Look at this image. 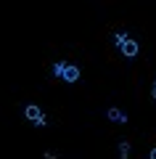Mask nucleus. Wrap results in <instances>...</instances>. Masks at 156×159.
Returning a JSON list of instances; mask_svg holds the SVG:
<instances>
[{"mask_svg":"<svg viewBox=\"0 0 156 159\" xmlns=\"http://www.w3.org/2000/svg\"><path fill=\"white\" fill-rule=\"evenodd\" d=\"M114 45L122 51V56H127V58H135L140 53V45H138V40L135 37H130L127 32H117L114 34Z\"/></svg>","mask_w":156,"mask_h":159,"instance_id":"f257e3e1","label":"nucleus"},{"mask_svg":"<svg viewBox=\"0 0 156 159\" xmlns=\"http://www.w3.org/2000/svg\"><path fill=\"white\" fill-rule=\"evenodd\" d=\"M53 77H61L66 85H74L79 80V66L77 64H66V61H56L53 64Z\"/></svg>","mask_w":156,"mask_h":159,"instance_id":"f03ea898","label":"nucleus"},{"mask_svg":"<svg viewBox=\"0 0 156 159\" xmlns=\"http://www.w3.org/2000/svg\"><path fill=\"white\" fill-rule=\"evenodd\" d=\"M24 117H27L32 125H37V127H45V125H48V117L42 114V109H40L37 103H27V106H24Z\"/></svg>","mask_w":156,"mask_h":159,"instance_id":"7ed1b4c3","label":"nucleus"},{"mask_svg":"<svg viewBox=\"0 0 156 159\" xmlns=\"http://www.w3.org/2000/svg\"><path fill=\"white\" fill-rule=\"evenodd\" d=\"M106 117L111 119V122H117V125H127V122H130V117H127V114L122 111V109H117V106H109Z\"/></svg>","mask_w":156,"mask_h":159,"instance_id":"20e7f679","label":"nucleus"},{"mask_svg":"<svg viewBox=\"0 0 156 159\" xmlns=\"http://www.w3.org/2000/svg\"><path fill=\"white\" fill-rule=\"evenodd\" d=\"M130 151H132L130 141H119V159H130Z\"/></svg>","mask_w":156,"mask_h":159,"instance_id":"39448f33","label":"nucleus"},{"mask_svg":"<svg viewBox=\"0 0 156 159\" xmlns=\"http://www.w3.org/2000/svg\"><path fill=\"white\" fill-rule=\"evenodd\" d=\"M42 159H58V154H53V151H45V154H42Z\"/></svg>","mask_w":156,"mask_h":159,"instance_id":"423d86ee","label":"nucleus"},{"mask_svg":"<svg viewBox=\"0 0 156 159\" xmlns=\"http://www.w3.org/2000/svg\"><path fill=\"white\" fill-rule=\"evenodd\" d=\"M151 98L156 101V80H154V85H151Z\"/></svg>","mask_w":156,"mask_h":159,"instance_id":"0eeeda50","label":"nucleus"},{"mask_svg":"<svg viewBox=\"0 0 156 159\" xmlns=\"http://www.w3.org/2000/svg\"><path fill=\"white\" fill-rule=\"evenodd\" d=\"M148 159H156V148H154V151H151V154H148Z\"/></svg>","mask_w":156,"mask_h":159,"instance_id":"6e6552de","label":"nucleus"}]
</instances>
